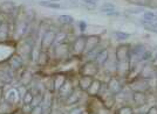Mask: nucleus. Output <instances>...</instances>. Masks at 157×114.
I'll list each match as a JSON object with an SVG mask.
<instances>
[{
  "instance_id": "nucleus-1",
  "label": "nucleus",
  "mask_w": 157,
  "mask_h": 114,
  "mask_svg": "<svg viewBox=\"0 0 157 114\" xmlns=\"http://www.w3.org/2000/svg\"><path fill=\"white\" fill-rule=\"evenodd\" d=\"M130 89L132 90V92H143L145 93L148 90L150 89V85L148 84L147 79H143L141 77H137L134 82L131 83Z\"/></svg>"
},
{
  "instance_id": "nucleus-2",
  "label": "nucleus",
  "mask_w": 157,
  "mask_h": 114,
  "mask_svg": "<svg viewBox=\"0 0 157 114\" xmlns=\"http://www.w3.org/2000/svg\"><path fill=\"white\" fill-rule=\"evenodd\" d=\"M138 77H141V78H143V79H147V80H149V79L154 78V77H157L156 65H152V64H150V63L145 64L143 68H142V70H141Z\"/></svg>"
},
{
  "instance_id": "nucleus-3",
  "label": "nucleus",
  "mask_w": 157,
  "mask_h": 114,
  "mask_svg": "<svg viewBox=\"0 0 157 114\" xmlns=\"http://www.w3.org/2000/svg\"><path fill=\"white\" fill-rule=\"evenodd\" d=\"M115 57L117 62H123V61H129L130 57V45H120L116 51H115Z\"/></svg>"
},
{
  "instance_id": "nucleus-4",
  "label": "nucleus",
  "mask_w": 157,
  "mask_h": 114,
  "mask_svg": "<svg viewBox=\"0 0 157 114\" xmlns=\"http://www.w3.org/2000/svg\"><path fill=\"white\" fill-rule=\"evenodd\" d=\"M55 38H56V34L53 30H48L41 38V48L47 50L55 42Z\"/></svg>"
},
{
  "instance_id": "nucleus-5",
  "label": "nucleus",
  "mask_w": 157,
  "mask_h": 114,
  "mask_svg": "<svg viewBox=\"0 0 157 114\" xmlns=\"http://www.w3.org/2000/svg\"><path fill=\"white\" fill-rule=\"evenodd\" d=\"M72 50L75 55H80V54L85 52V50H86V37L80 36V37L76 38V40L74 41L73 45H72Z\"/></svg>"
},
{
  "instance_id": "nucleus-6",
  "label": "nucleus",
  "mask_w": 157,
  "mask_h": 114,
  "mask_svg": "<svg viewBox=\"0 0 157 114\" xmlns=\"http://www.w3.org/2000/svg\"><path fill=\"white\" fill-rule=\"evenodd\" d=\"M82 72H83V76L94 77L98 72V64L96 63L95 61H90V62H88V63L83 66Z\"/></svg>"
},
{
  "instance_id": "nucleus-7",
  "label": "nucleus",
  "mask_w": 157,
  "mask_h": 114,
  "mask_svg": "<svg viewBox=\"0 0 157 114\" xmlns=\"http://www.w3.org/2000/svg\"><path fill=\"white\" fill-rule=\"evenodd\" d=\"M108 91L113 93L114 95L118 94L121 91H122V85H121V82L118 80L116 77H113L109 83H108Z\"/></svg>"
},
{
  "instance_id": "nucleus-8",
  "label": "nucleus",
  "mask_w": 157,
  "mask_h": 114,
  "mask_svg": "<svg viewBox=\"0 0 157 114\" xmlns=\"http://www.w3.org/2000/svg\"><path fill=\"white\" fill-rule=\"evenodd\" d=\"M100 43V37L98 36H89L86 37V50L85 52H90L95 48H98V45Z\"/></svg>"
},
{
  "instance_id": "nucleus-9",
  "label": "nucleus",
  "mask_w": 157,
  "mask_h": 114,
  "mask_svg": "<svg viewBox=\"0 0 157 114\" xmlns=\"http://www.w3.org/2000/svg\"><path fill=\"white\" fill-rule=\"evenodd\" d=\"M74 91V89H73L72 86V83L68 82V80H66L65 84L60 87L59 90V94L61 95V97H65V98H68L69 95L72 94V92Z\"/></svg>"
},
{
  "instance_id": "nucleus-10",
  "label": "nucleus",
  "mask_w": 157,
  "mask_h": 114,
  "mask_svg": "<svg viewBox=\"0 0 157 114\" xmlns=\"http://www.w3.org/2000/svg\"><path fill=\"white\" fill-rule=\"evenodd\" d=\"M132 100L137 106H144L147 104V95L143 92H132Z\"/></svg>"
},
{
  "instance_id": "nucleus-11",
  "label": "nucleus",
  "mask_w": 157,
  "mask_h": 114,
  "mask_svg": "<svg viewBox=\"0 0 157 114\" xmlns=\"http://www.w3.org/2000/svg\"><path fill=\"white\" fill-rule=\"evenodd\" d=\"M93 80H94L93 77L82 76L80 78V80H78V86H80V89L82 90V91H87V90L89 89V86L92 85Z\"/></svg>"
},
{
  "instance_id": "nucleus-12",
  "label": "nucleus",
  "mask_w": 157,
  "mask_h": 114,
  "mask_svg": "<svg viewBox=\"0 0 157 114\" xmlns=\"http://www.w3.org/2000/svg\"><path fill=\"white\" fill-rule=\"evenodd\" d=\"M101 82L100 80H93L92 85L89 86V89L87 90V92H88V94L90 95H96L100 93V90H101Z\"/></svg>"
},
{
  "instance_id": "nucleus-13",
  "label": "nucleus",
  "mask_w": 157,
  "mask_h": 114,
  "mask_svg": "<svg viewBox=\"0 0 157 114\" xmlns=\"http://www.w3.org/2000/svg\"><path fill=\"white\" fill-rule=\"evenodd\" d=\"M69 52V48L68 45L65 43H60L56 48H55V54L58 57H65L67 56V54Z\"/></svg>"
},
{
  "instance_id": "nucleus-14",
  "label": "nucleus",
  "mask_w": 157,
  "mask_h": 114,
  "mask_svg": "<svg viewBox=\"0 0 157 114\" xmlns=\"http://www.w3.org/2000/svg\"><path fill=\"white\" fill-rule=\"evenodd\" d=\"M39 5L44 7H48V8H54V9L65 8V6H62V5H60V4H55V2H53V1H48V0H40Z\"/></svg>"
},
{
  "instance_id": "nucleus-15",
  "label": "nucleus",
  "mask_w": 157,
  "mask_h": 114,
  "mask_svg": "<svg viewBox=\"0 0 157 114\" xmlns=\"http://www.w3.org/2000/svg\"><path fill=\"white\" fill-rule=\"evenodd\" d=\"M107 61H108V52H107V50H101L98 55H96L95 62L98 64H101V65H102V64L107 63Z\"/></svg>"
},
{
  "instance_id": "nucleus-16",
  "label": "nucleus",
  "mask_w": 157,
  "mask_h": 114,
  "mask_svg": "<svg viewBox=\"0 0 157 114\" xmlns=\"http://www.w3.org/2000/svg\"><path fill=\"white\" fill-rule=\"evenodd\" d=\"M115 9H116V6H115L114 4H111V2H105V4H103L102 6L100 7V12L105 13V14L115 12Z\"/></svg>"
},
{
  "instance_id": "nucleus-17",
  "label": "nucleus",
  "mask_w": 157,
  "mask_h": 114,
  "mask_svg": "<svg viewBox=\"0 0 157 114\" xmlns=\"http://www.w3.org/2000/svg\"><path fill=\"white\" fill-rule=\"evenodd\" d=\"M53 80H54V87H55V90H58V91H59L60 87L65 84V82L67 80V79H66L65 76H62V75H58V76H55L54 78H53Z\"/></svg>"
},
{
  "instance_id": "nucleus-18",
  "label": "nucleus",
  "mask_w": 157,
  "mask_h": 114,
  "mask_svg": "<svg viewBox=\"0 0 157 114\" xmlns=\"http://www.w3.org/2000/svg\"><path fill=\"white\" fill-rule=\"evenodd\" d=\"M6 100H8L11 104H15V102L19 100L18 92H17L15 90H11V91L6 94Z\"/></svg>"
},
{
  "instance_id": "nucleus-19",
  "label": "nucleus",
  "mask_w": 157,
  "mask_h": 114,
  "mask_svg": "<svg viewBox=\"0 0 157 114\" xmlns=\"http://www.w3.org/2000/svg\"><path fill=\"white\" fill-rule=\"evenodd\" d=\"M78 99H80V93H78L76 91H73L72 94L67 98V105H74V104H78Z\"/></svg>"
},
{
  "instance_id": "nucleus-20",
  "label": "nucleus",
  "mask_w": 157,
  "mask_h": 114,
  "mask_svg": "<svg viewBox=\"0 0 157 114\" xmlns=\"http://www.w3.org/2000/svg\"><path fill=\"white\" fill-rule=\"evenodd\" d=\"M59 21L63 25H72L74 22V18L72 15H60Z\"/></svg>"
},
{
  "instance_id": "nucleus-21",
  "label": "nucleus",
  "mask_w": 157,
  "mask_h": 114,
  "mask_svg": "<svg viewBox=\"0 0 157 114\" xmlns=\"http://www.w3.org/2000/svg\"><path fill=\"white\" fill-rule=\"evenodd\" d=\"M113 35H114V37H116V40H120V41H123V40H127V38L130 37V34L129 33H123V32H114Z\"/></svg>"
},
{
  "instance_id": "nucleus-22",
  "label": "nucleus",
  "mask_w": 157,
  "mask_h": 114,
  "mask_svg": "<svg viewBox=\"0 0 157 114\" xmlns=\"http://www.w3.org/2000/svg\"><path fill=\"white\" fill-rule=\"evenodd\" d=\"M14 8V4L13 2H11V1H5L2 5H1V9H2V12H12Z\"/></svg>"
},
{
  "instance_id": "nucleus-23",
  "label": "nucleus",
  "mask_w": 157,
  "mask_h": 114,
  "mask_svg": "<svg viewBox=\"0 0 157 114\" xmlns=\"http://www.w3.org/2000/svg\"><path fill=\"white\" fill-rule=\"evenodd\" d=\"M10 63H11L12 68H14V69H18V68H20L22 65V62H21V59H20L19 57H12L10 59Z\"/></svg>"
},
{
  "instance_id": "nucleus-24",
  "label": "nucleus",
  "mask_w": 157,
  "mask_h": 114,
  "mask_svg": "<svg viewBox=\"0 0 157 114\" xmlns=\"http://www.w3.org/2000/svg\"><path fill=\"white\" fill-rule=\"evenodd\" d=\"M33 99H34V95L31 91H27L25 95H24V102L26 104V105H32L33 102Z\"/></svg>"
},
{
  "instance_id": "nucleus-25",
  "label": "nucleus",
  "mask_w": 157,
  "mask_h": 114,
  "mask_svg": "<svg viewBox=\"0 0 157 114\" xmlns=\"http://www.w3.org/2000/svg\"><path fill=\"white\" fill-rule=\"evenodd\" d=\"M145 29L150 30V32L157 33V22H150V23H142Z\"/></svg>"
},
{
  "instance_id": "nucleus-26",
  "label": "nucleus",
  "mask_w": 157,
  "mask_h": 114,
  "mask_svg": "<svg viewBox=\"0 0 157 114\" xmlns=\"http://www.w3.org/2000/svg\"><path fill=\"white\" fill-rule=\"evenodd\" d=\"M117 114H134V109L130 106H123L118 109Z\"/></svg>"
},
{
  "instance_id": "nucleus-27",
  "label": "nucleus",
  "mask_w": 157,
  "mask_h": 114,
  "mask_svg": "<svg viewBox=\"0 0 157 114\" xmlns=\"http://www.w3.org/2000/svg\"><path fill=\"white\" fill-rule=\"evenodd\" d=\"M42 111H44L42 106H41V105H38V106H34V107H33L31 114H42Z\"/></svg>"
},
{
  "instance_id": "nucleus-28",
  "label": "nucleus",
  "mask_w": 157,
  "mask_h": 114,
  "mask_svg": "<svg viewBox=\"0 0 157 114\" xmlns=\"http://www.w3.org/2000/svg\"><path fill=\"white\" fill-rule=\"evenodd\" d=\"M78 28H80L81 32H85L86 29H87V23H86L85 21H80V22L78 23Z\"/></svg>"
},
{
  "instance_id": "nucleus-29",
  "label": "nucleus",
  "mask_w": 157,
  "mask_h": 114,
  "mask_svg": "<svg viewBox=\"0 0 157 114\" xmlns=\"http://www.w3.org/2000/svg\"><path fill=\"white\" fill-rule=\"evenodd\" d=\"M147 114H157V107H156V106H152V107H150Z\"/></svg>"
},
{
  "instance_id": "nucleus-30",
  "label": "nucleus",
  "mask_w": 157,
  "mask_h": 114,
  "mask_svg": "<svg viewBox=\"0 0 157 114\" xmlns=\"http://www.w3.org/2000/svg\"><path fill=\"white\" fill-rule=\"evenodd\" d=\"M154 59H155V61H157V52L155 54V57H154Z\"/></svg>"
},
{
  "instance_id": "nucleus-31",
  "label": "nucleus",
  "mask_w": 157,
  "mask_h": 114,
  "mask_svg": "<svg viewBox=\"0 0 157 114\" xmlns=\"http://www.w3.org/2000/svg\"><path fill=\"white\" fill-rule=\"evenodd\" d=\"M1 25H2V21H1V20H0V27H1Z\"/></svg>"
},
{
  "instance_id": "nucleus-32",
  "label": "nucleus",
  "mask_w": 157,
  "mask_h": 114,
  "mask_svg": "<svg viewBox=\"0 0 157 114\" xmlns=\"http://www.w3.org/2000/svg\"><path fill=\"white\" fill-rule=\"evenodd\" d=\"M48 1H53V2H54V1H56V0H48Z\"/></svg>"
},
{
  "instance_id": "nucleus-33",
  "label": "nucleus",
  "mask_w": 157,
  "mask_h": 114,
  "mask_svg": "<svg viewBox=\"0 0 157 114\" xmlns=\"http://www.w3.org/2000/svg\"><path fill=\"white\" fill-rule=\"evenodd\" d=\"M142 114H147V113H142Z\"/></svg>"
},
{
  "instance_id": "nucleus-34",
  "label": "nucleus",
  "mask_w": 157,
  "mask_h": 114,
  "mask_svg": "<svg viewBox=\"0 0 157 114\" xmlns=\"http://www.w3.org/2000/svg\"><path fill=\"white\" fill-rule=\"evenodd\" d=\"M94 1H96V0H94Z\"/></svg>"
},
{
  "instance_id": "nucleus-35",
  "label": "nucleus",
  "mask_w": 157,
  "mask_h": 114,
  "mask_svg": "<svg viewBox=\"0 0 157 114\" xmlns=\"http://www.w3.org/2000/svg\"><path fill=\"white\" fill-rule=\"evenodd\" d=\"M156 78H157V77H156Z\"/></svg>"
}]
</instances>
